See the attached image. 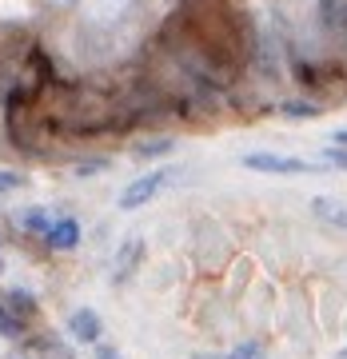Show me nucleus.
Listing matches in <instances>:
<instances>
[{"label": "nucleus", "instance_id": "1", "mask_svg": "<svg viewBox=\"0 0 347 359\" xmlns=\"http://www.w3.org/2000/svg\"><path fill=\"white\" fill-rule=\"evenodd\" d=\"M168 180H172V172H168V168H160V172H148V176H140V180H132L128 188L120 192V208H124V212H136V208H144L148 200H156V196L164 192Z\"/></svg>", "mask_w": 347, "mask_h": 359}, {"label": "nucleus", "instance_id": "2", "mask_svg": "<svg viewBox=\"0 0 347 359\" xmlns=\"http://www.w3.org/2000/svg\"><path fill=\"white\" fill-rule=\"evenodd\" d=\"M244 164L252 172H271V176H296V172H311L308 160L299 156H275V152H247Z\"/></svg>", "mask_w": 347, "mask_h": 359}, {"label": "nucleus", "instance_id": "3", "mask_svg": "<svg viewBox=\"0 0 347 359\" xmlns=\"http://www.w3.org/2000/svg\"><path fill=\"white\" fill-rule=\"evenodd\" d=\"M68 335H72L76 344H100V335H104L100 316H96L92 308H76L72 316H68Z\"/></svg>", "mask_w": 347, "mask_h": 359}, {"label": "nucleus", "instance_id": "4", "mask_svg": "<svg viewBox=\"0 0 347 359\" xmlns=\"http://www.w3.org/2000/svg\"><path fill=\"white\" fill-rule=\"evenodd\" d=\"M44 240H48V248H56V252H72V248L80 244V224L76 219H56Z\"/></svg>", "mask_w": 347, "mask_h": 359}, {"label": "nucleus", "instance_id": "5", "mask_svg": "<svg viewBox=\"0 0 347 359\" xmlns=\"http://www.w3.org/2000/svg\"><path fill=\"white\" fill-rule=\"evenodd\" d=\"M311 212H315L320 219H327V224H335V228H347V204H343V200L315 196V200H311Z\"/></svg>", "mask_w": 347, "mask_h": 359}, {"label": "nucleus", "instance_id": "6", "mask_svg": "<svg viewBox=\"0 0 347 359\" xmlns=\"http://www.w3.org/2000/svg\"><path fill=\"white\" fill-rule=\"evenodd\" d=\"M140 256H144V244H140V240H128V244L120 248V256H116V283L128 280V271L140 264Z\"/></svg>", "mask_w": 347, "mask_h": 359}, {"label": "nucleus", "instance_id": "7", "mask_svg": "<svg viewBox=\"0 0 347 359\" xmlns=\"http://www.w3.org/2000/svg\"><path fill=\"white\" fill-rule=\"evenodd\" d=\"M52 224H56V219L48 216V208H28V212H25V228H28V231H40V236H48Z\"/></svg>", "mask_w": 347, "mask_h": 359}, {"label": "nucleus", "instance_id": "8", "mask_svg": "<svg viewBox=\"0 0 347 359\" xmlns=\"http://www.w3.org/2000/svg\"><path fill=\"white\" fill-rule=\"evenodd\" d=\"M168 152H172V140H148V144H136L132 148L136 160H156V156H168Z\"/></svg>", "mask_w": 347, "mask_h": 359}, {"label": "nucleus", "instance_id": "9", "mask_svg": "<svg viewBox=\"0 0 347 359\" xmlns=\"http://www.w3.org/2000/svg\"><path fill=\"white\" fill-rule=\"evenodd\" d=\"M8 308H13L20 320H28V316L36 311V299H32L28 292H8Z\"/></svg>", "mask_w": 347, "mask_h": 359}, {"label": "nucleus", "instance_id": "10", "mask_svg": "<svg viewBox=\"0 0 347 359\" xmlns=\"http://www.w3.org/2000/svg\"><path fill=\"white\" fill-rule=\"evenodd\" d=\"M283 116L287 120H311V116H320V108L315 104H304V100H287L283 104Z\"/></svg>", "mask_w": 347, "mask_h": 359}, {"label": "nucleus", "instance_id": "11", "mask_svg": "<svg viewBox=\"0 0 347 359\" xmlns=\"http://www.w3.org/2000/svg\"><path fill=\"white\" fill-rule=\"evenodd\" d=\"M20 332H25V320L13 308H0V335H20Z\"/></svg>", "mask_w": 347, "mask_h": 359}, {"label": "nucleus", "instance_id": "12", "mask_svg": "<svg viewBox=\"0 0 347 359\" xmlns=\"http://www.w3.org/2000/svg\"><path fill=\"white\" fill-rule=\"evenodd\" d=\"M224 359H264V347L259 344H240L231 355H224Z\"/></svg>", "mask_w": 347, "mask_h": 359}, {"label": "nucleus", "instance_id": "13", "mask_svg": "<svg viewBox=\"0 0 347 359\" xmlns=\"http://www.w3.org/2000/svg\"><path fill=\"white\" fill-rule=\"evenodd\" d=\"M16 188H25V176L20 172H0V192H16Z\"/></svg>", "mask_w": 347, "mask_h": 359}, {"label": "nucleus", "instance_id": "14", "mask_svg": "<svg viewBox=\"0 0 347 359\" xmlns=\"http://www.w3.org/2000/svg\"><path fill=\"white\" fill-rule=\"evenodd\" d=\"M323 160H332L335 168H343L347 172V148H323Z\"/></svg>", "mask_w": 347, "mask_h": 359}, {"label": "nucleus", "instance_id": "15", "mask_svg": "<svg viewBox=\"0 0 347 359\" xmlns=\"http://www.w3.org/2000/svg\"><path fill=\"white\" fill-rule=\"evenodd\" d=\"M96 359H120V351L112 344H96Z\"/></svg>", "mask_w": 347, "mask_h": 359}, {"label": "nucleus", "instance_id": "16", "mask_svg": "<svg viewBox=\"0 0 347 359\" xmlns=\"http://www.w3.org/2000/svg\"><path fill=\"white\" fill-rule=\"evenodd\" d=\"M332 144H343V148H347V132H335V136H332Z\"/></svg>", "mask_w": 347, "mask_h": 359}, {"label": "nucleus", "instance_id": "17", "mask_svg": "<svg viewBox=\"0 0 347 359\" xmlns=\"http://www.w3.org/2000/svg\"><path fill=\"white\" fill-rule=\"evenodd\" d=\"M0 268H4V264H0Z\"/></svg>", "mask_w": 347, "mask_h": 359}]
</instances>
